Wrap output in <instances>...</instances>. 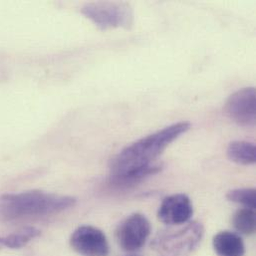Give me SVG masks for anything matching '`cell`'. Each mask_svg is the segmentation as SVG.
<instances>
[{"instance_id":"6da1fadb","label":"cell","mask_w":256,"mask_h":256,"mask_svg":"<svg viewBox=\"0 0 256 256\" xmlns=\"http://www.w3.org/2000/svg\"><path fill=\"white\" fill-rule=\"evenodd\" d=\"M190 128V123H176L123 148L111 160L110 184L116 186H127L158 172L162 168L154 162L172 142Z\"/></svg>"},{"instance_id":"7a4b0ae2","label":"cell","mask_w":256,"mask_h":256,"mask_svg":"<svg viewBox=\"0 0 256 256\" xmlns=\"http://www.w3.org/2000/svg\"><path fill=\"white\" fill-rule=\"evenodd\" d=\"M74 196L43 190H29L0 196V220L15 222L30 218L46 216L75 206Z\"/></svg>"},{"instance_id":"3957f363","label":"cell","mask_w":256,"mask_h":256,"mask_svg":"<svg viewBox=\"0 0 256 256\" xmlns=\"http://www.w3.org/2000/svg\"><path fill=\"white\" fill-rule=\"evenodd\" d=\"M204 226L198 222H188L176 232H166L158 236L152 246L160 256H186L200 244Z\"/></svg>"},{"instance_id":"277c9868","label":"cell","mask_w":256,"mask_h":256,"mask_svg":"<svg viewBox=\"0 0 256 256\" xmlns=\"http://www.w3.org/2000/svg\"><path fill=\"white\" fill-rule=\"evenodd\" d=\"M82 14L99 28H130L134 23V12L126 2H91L81 8Z\"/></svg>"},{"instance_id":"5b68a950","label":"cell","mask_w":256,"mask_h":256,"mask_svg":"<svg viewBox=\"0 0 256 256\" xmlns=\"http://www.w3.org/2000/svg\"><path fill=\"white\" fill-rule=\"evenodd\" d=\"M150 234V224L140 214L127 216L116 230V240L121 248L128 252L140 250Z\"/></svg>"},{"instance_id":"8992f818","label":"cell","mask_w":256,"mask_h":256,"mask_svg":"<svg viewBox=\"0 0 256 256\" xmlns=\"http://www.w3.org/2000/svg\"><path fill=\"white\" fill-rule=\"evenodd\" d=\"M224 112L238 125L252 127L256 125V88H244L234 93L226 101Z\"/></svg>"},{"instance_id":"52a82bcc","label":"cell","mask_w":256,"mask_h":256,"mask_svg":"<svg viewBox=\"0 0 256 256\" xmlns=\"http://www.w3.org/2000/svg\"><path fill=\"white\" fill-rule=\"evenodd\" d=\"M70 246L83 256H108L110 252L105 234L91 226H82L75 230L70 238Z\"/></svg>"},{"instance_id":"ba28073f","label":"cell","mask_w":256,"mask_h":256,"mask_svg":"<svg viewBox=\"0 0 256 256\" xmlns=\"http://www.w3.org/2000/svg\"><path fill=\"white\" fill-rule=\"evenodd\" d=\"M194 214L190 198L184 194L166 196L158 210V218L164 224L180 226L188 224Z\"/></svg>"},{"instance_id":"9c48e42d","label":"cell","mask_w":256,"mask_h":256,"mask_svg":"<svg viewBox=\"0 0 256 256\" xmlns=\"http://www.w3.org/2000/svg\"><path fill=\"white\" fill-rule=\"evenodd\" d=\"M212 246L218 256H244L246 254L242 238L238 234L228 230L214 236Z\"/></svg>"},{"instance_id":"30bf717a","label":"cell","mask_w":256,"mask_h":256,"mask_svg":"<svg viewBox=\"0 0 256 256\" xmlns=\"http://www.w3.org/2000/svg\"><path fill=\"white\" fill-rule=\"evenodd\" d=\"M228 158L238 164L250 166L256 162V144L246 140L232 142L226 150Z\"/></svg>"},{"instance_id":"8fae6325","label":"cell","mask_w":256,"mask_h":256,"mask_svg":"<svg viewBox=\"0 0 256 256\" xmlns=\"http://www.w3.org/2000/svg\"><path fill=\"white\" fill-rule=\"evenodd\" d=\"M41 232L36 228H25L17 232L0 236V250H20L26 246L33 240L37 238Z\"/></svg>"},{"instance_id":"7c38bea8","label":"cell","mask_w":256,"mask_h":256,"mask_svg":"<svg viewBox=\"0 0 256 256\" xmlns=\"http://www.w3.org/2000/svg\"><path fill=\"white\" fill-rule=\"evenodd\" d=\"M232 226L236 230L244 236H252L256 232V218L254 210L244 208L232 216Z\"/></svg>"},{"instance_id":"4fadbf2b","label":"cell","mask_w":256,"mask_h":256,"mask_svg":"<svg viewBox=\"0 0 256 256\" xmlns=\"http://www.w3.org/2000/svg\"><path fill=\"white\" fill-rule=\"evenodd\" d=\"M226 198L234 204L244 206V208L254 210L256 206V190L254 188H236L230 190Z\"/></svg>"}]
</instances>
